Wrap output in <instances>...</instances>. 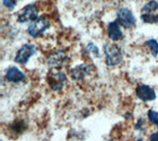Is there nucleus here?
Segmentation results:
<instances>
[{
	"instance_id": "obj_1",
	"label": "nucleus",
	"mask_w": 158,
	"mask_h": 141,
	"mask_svg": "<svg viewBox=\"0 0 158 141\" xmlns=\"http://www.w3.org/2000/svg\"><path fill=\"white\" fill-rule=\"evenodd\" d=\"M141 20L147 24L158 23V2L149 1L143 6L140 15Z\"/></svg>"
},
{
	"instance_id": "obj_2",
	"label": "nucleus",
	"mask_w": 158,
	"mask_h": 141,
	"mask_svg": "<svg viewBox=\"0 0 158 141\" xmlns=\"http://www.w3.org/2000/svg\"><path fill=\"white\" fill-rule=\"evenodd\" d=\"M105 53H106V62L108 65L115 66L118 65L122 61V51L118 46L114 43H107L105 46Z\"/></svg>"
},
{
	"instance_id": "obj_3",
	"label": "nucleus",
	"mask_w": 158,
	"mask_h": 141,
	"mask_svg": "<svg viewBox=\"0 0 158 141\" xmlns=\"http://www.w3.org/2000/svg\"><path fill=\"white\" fill-rule=\"evenodd\" d=\"M48 27H49V21L47 18L41 17L38 18L34 22L30 23V25L28 27V33L32 37L36 38L41 35V34H43Z\"/></svg>"
},
{
	"instance_id": "obj_4",
	"label": "nucleus",
	"mask_w": 158,
	"mask_h": 141,
	"mask_svg": "<svg viewBox=\"0 0 158 141\" xmlns=\"http://www.w3.org/2000/svg\"><path fill=\"white\" fill-rule=\"evenodd\" d=\"M38 14H39L38 7L36 5H34V4H31V5H28L27 7H25L23 10L19 13L18 21L20 23H27V22L32 23L39 18Z\"/></svg>"
},
{
	"instance_id": "obj_5",
	"label": "nucleus",
	"mask_w": 158,
	"mask_h": 141,
	"mask_svg": "<svg viewBox=\"0 0 158 141\" xmlns=\"http://www.w3.org/2000/svg\"><path fill=\"white\" fill-rule=\"evenodd\" d=\"M118 21L125 28H131L135 24V18L130 9L122 7L117 12Z\"/></svg>"
},
{
	"instance_id": "obj_6",
	"label": "nucleus",
	"mask_w": 158,
	"mask_h": 141,
	"mask_svg": "<svg viewBox=\"0 0 158 141\" xmlns=\"http://www.w3.org/2000/svg\"><path fill=\"white\" fill-rule=\"evenodd\" d=\"M48 84L53 90H60L66 82V76L62 72H51L48 77Z\"/></svg>"
},
{
	"instance_id": "obj_7",
	"label": "nucleus",
	"mask_w": 158,
	"mask_h": 141,
	"mask_svg": "<svg viewBox=\"0 0 158 141\" xmlns=\"http://www.w3.org/2000/svg\"><path fill=\"white\" fill-rule=\"evenodd\" d=\"M35 46L32 45H25L18 50L16 57H15V61L18 63H26L29 58L31 57L35 53Z\"/></svg>"
},
{
	"instance_id": "obj_8",
	"label": "nucleus",
	"mask_w": 158,
	"mask_h": 141,
	"mask_svg": "<svg viewBox=\"0 0 158 141\" xmlns=\"http://www.w3.org/2000/svg\"><path fill=\"white\" fill-rule=\"evenodd\" d=\"M136 95L142 101H151L156 97L154 90L147 85H138L136 88Z\"/></svg>"
},
{
	"instance_id": "obj_9",
	"label": "nucleus",
	"mask_w": 158,
	"mask_h": 141,
	"mask_svg": "<svg viewBox=\"0 0 158 141\" xmlns=\"http://www.w3.org/2000/svg\"><path fill=\"white\" fill-rule=\"evenodd\" d=\"M93 70H94V68L92 66L87 65V64H82L72 69V71L70 72V75L74 79L79 80V79L85 78V77L90 74Z\"/></svg>"
},
{
	"instance_id": "obj_10",
	"label": "nucleus",
	"mask_w": 158,
	"mask_h": 141,
	"mask_svg": "<svg viewBox=\"0 0 158 141\" xmlns=\"http://www.w3.org/2000/svg\"><path fill=\"white\" fill-rule=\"evenodd\" d=\"M66 59V54L63 51H56L49 55L48 58V64L52 67H59L64 64Z\"/></svg>"
},
{
	"instance_id": "obj_11",
	"label": "nucleus",
	"mask_w": 158,
	"mask_h": 141,
	"mask_svg": "<svg viewBox=\"0 0 158 141\" xmlns=\"http://www.w3.org/2000/svg\"><path fill=\"white\" fill-rule=\"evenodd\" d=\"M5 78L8 81L16 83V82H21L25 79V75L22 73L18 68L16 67H10L7 69L6 73H5Z\"/></svg>"
},
{
	"instance_id": "obj_12",
	"label": "nucleus",
	"mask_w": 158,
	"mask_h": 141,
	"mask_svg": "<svg viewBox=\"0 0 158 141\" xmlns=\"http://www.w3.org/2000/svg\"><path fill=\"white\" fill-rule=\"evenodd\" d=\"M108 36L113 41H118L123 37V33L117 21L111 22L108 26Z\"/></svg>"
},
{
	"instance_id": "obj_13",
	"label": "nucleus",
	"mask_w": 158,
	"mask_h": 141,
	"mask_svg": "<svg viewBox=\"0 0 158 141\" xmlns=\"http://www.w3.org/2000/svg\"><path fill=\"white\" fill-rule=\"evenodd\" d=\"M146 46L151 50L153 56H157L158 54V42L155 40H149L146 42Z\"/></svg>"
},
{
	"instance_id": "obj_14",
	"label": "nucleus",
	"mask_w": 158,
	"mask_h": 141,
	"mask_svg": "<svg viewBox=\"0 0 158 141\" xmlns=\"http://www.w3.org/2000/svg\"><path fill=\"white\" fill-rule=\"evenodd\" d=\"M148 119L152 123L158 125V113L155 111H148Z\"/></svg>"
},
{
	"instance_id": "obj_15",
	"label": "nucleus",
	"mask_w": 158,
	"mask_h": 141,
	"mask_svg": "<svg viewBox=\"0 0 158 141\" xmlns=\"http://www.w3.org/2000/svg\"><path fill=\"white\" fill-rule=\"evenodd\" d=\"M17 3V0H3V5L8 9H13Z\"/></svg>"
},
{
	"instance_id": "obj_16",
	"label": "nucleus",
	"mask_w": 158,
	"mask_h": 141,
	"mask_svg": "<svg viewBox=\"0 0 158 141\" xmlns=\"http://www.w3.org/2000/svg\"><path fill=\"white\" fill-rule=\"evenodd\" d=\"M150 141H158V132H154L150 136Z\"/></svg>"
},
{
	"instance_id": "obj_17",
	"label": "nucleus",
	"mask_w": 158,
	"mask_h": 141,
	"mask_svg": "<svg viewBox=\"0 0 158 141\" xmlns=\"http://www.w3.org/2000/svg\"><path fill=\"white\" fill-rule=\"evenodd\" d=\"M138 141H142V140H138Z\"/></svg>"
}]
</instances>
